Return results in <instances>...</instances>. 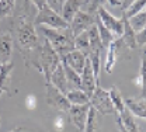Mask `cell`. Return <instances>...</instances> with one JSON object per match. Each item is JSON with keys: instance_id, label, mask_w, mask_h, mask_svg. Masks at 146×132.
Masks as SVG:
<instances>
[{"instance_id": "cell-9", "label": "cell", "mask_w": 146, "mask_h": 132, "mask_svg": "<svg viewBox=\"0 0 146 132\" xmlns=\"http://www.w3.org/2000/svg\"><path fill=\"white\" fill-rule=\"evenodd\" d=\"M80 77H82V90L90 97L93 94V92L96 90V87L98 86V80L94 76V72H93V68H91L89 58H87L86 65L83 68V72L80 73Z\"/></svg>"}, {"instance_id": "cell-31", "label": "cell", "mask_w": 146, "mask_h": 132, "mask_svg": "<svg viewBox=\"0 0 146 132\" xmlns=\"http://www.w3.org/2000/svg\"><path fill=\"white\" fill-rule=\"evenodd\" d=\"M25 105H27V108H28V110H34V108H35V105H36L35 96H33V94L27 96V98H25Z\"/></svg>"}, {"instance_id": "cell-2", "label": "cell", "mask_w": 146, "mask_h": 132, "mask_svg": "<svg viewBox=\"0 0 146 132\" xmlns=\"http://www.w3.org/2000/svg\"><path fill=\"white\" fill-rule=\"evenodd\" d=\"M59 63H60V56L56 54V51L51 46V44L44 38L42 49H41V56H39V72L44 75L45 82H49L51 75L54 73V70L58 68Z\"/></svg>"}, {"instance_id": "cell-35", "label": "cell", "mask_w": 146, "mask_h": 132, "mask_svg": "<svg viewBox=\"0 0 146 132\" xmlns=\"http://www.w3.org/2000/svg\"><path fill=\"white\" fill-rule=\"evenodd\" d=\"M21 131H23L21 128H16V129H13V131H11V132H21Z\"/></svg>"}, {"instance_id": "cell-27", "label": "cell", "mask_w": 146, "mask_h": 132, "mask_svg": "<svg viewBox=\"0 0 146 132\" xmlns=\"http://www.w3.org/2000/svg\"><path fill=\"white\" fill-rule=\"evenodd\" d=\"M16 9V0H0V20L7 19Z\"/></svg>"}, {"instance_id": "cell-13", "label": "cell", "mask_w": 146, "mask_h": 132, "mask_svg": "<svg viewBox=\"0 0 146 132\" xmlns=\"http://www.w3.org/2000/svg\"><path fill=\"white\" fill-rule=\"evenodd\" d=\"M49 83L54 84L55 87L62 92L63 94H66L70 89H69V84H68V79H66V75H65V70H63V66L62 63L58 65V68L54 70V73L51 75V79H49Z\"/></svg>"}, {"instance_id": "cell-20", "label": "cell", "mask_w": 146, "mask_h": 132, "mask_svg": "<svg viewBox=\"0 0 146 132\" xmlns=\"http://www.w3.org/2000/svg\"><path fill=\"white\" fill-rule=\"evenodd\" d=\"M133 83L141 87V97L146 98V48L142 52V63H141V70H139L138 79L133 80Z\"/></svg>"}, {"instance_id": "cell-25", "label": "cell", "mask_w": 146, "mask_h": 132, "mask_svg": "<svg viewBox=\"0 0 146 132\" xmlns=\"http://www.w3.org/2000/svg\"><path fill=\"white\" fill-rule=\"evenodd\" d=\"M108 94H110L111 101H112V104H114V107H115L117 114H121L125 110V104H124V97L121 96L118 87H117V86H112L108 90Z\"/></svg>"}, {"instance_id": "cell-24", "label": "cell", "mask_w": 146, "mask_h": 132, "mask_svg": "<svg viewBox=\"0 0 146 132\" xmlns=\"http://www.w3.org/2000/svg\"><path fill=\"white\" fill-rule=\"evenodd\" d=\"M74 48L80 52H83L86 56H89L90 52V41H89V33L84 31L74 37Z\"/></svg>"}, {"instance_id": "cell-4", "label": "cell", "mask_w": 146, "mask_h": 132, "mask_svg": "<svg viewBox=\"0 0 146 132\" xmlns=\"http://www.w3.org/2000/svg\"><path fill=\"white\" fill-rule=\"evenodd\" d=\"M90 105L93 108H96V111L103 115H114L117 114L115 107L110 98V94L107 90H104L101 86H97L96 90L93 92V94L90 96Z\"/></svg>"}, {"instance_id": "cell-33", "label": "cell", "mask_w": 146, "mask_h": 132, "mask_svg": "<svg viewBox=\"0 0 146 132\" xmlns=\"http://www.w3.org/2000/svg\"><path fill=\"white\" fill-rule=\"evenodd\" d=\"M133 1H135V0H121V9H122V10H127Z\"/></svg>"}, {"instance_id": "cell-26", "label": "cell", "mask_w": 146, "mask_h": 132, "mask_svg": "<svg viewBox=\"0 0 146 132\" xmlns=\"http://www.w3.org/2000/svg\"><path fill=\"white\" fill-rule=\"evenodd\" d=\"M128 21H129L131 27L135 30V33L141 31L142 28H145V27H146V10H143V11H139L138 14H135V16L129 17V19H128Z\"/></svg>"}, {"instance_id": "cell-12", "label": "cell", "mask_w": 146, "mask_h": 132, "mask_svg": "<svg viewBox=\"0 0 146 132\" xmlns=\"http://www.w3.org/2000/svg\"><path fill=\"white\" fill-rule=\"evenodd\" d=\"M124 104L135 117H139L142 119H146V98H132L128 97L124 98Z\"/></svg>"}, {"instance_id": "cell-32", "label": "cell", "mask_w": 146, "mask_h": 132, "mask_svg": "<svg viewBox=\"0 0 146 132\" xmlns=\"http://www.w3.org/2000/svg\"><path fill=\"white\" fill-rule=\"evenodd\" d=\"M31 3H33V4L35 6L36 9L39 10L41 7H44V6L46 4V0H31Z\"/></svg>"}, {"instance_id": "cell-15", "label": "cell", "mask_w": 146, "mask_h": 132, "mask_svg": "<svg viewBox=\"0 0 146 132\" xmlns=\"http://www.w3.org/2000/svg\"><path fill=\"white\" fill-rule=\"evenodd\" d=\"M87 0H66L63 3V7H62V11H60V16L66 20L68 23H70L72 19L74 17V14L82 10V7L84 6Z\"/></svg>"}, {"instance_id": "cell-11", "label": "cell", "mask_w": 146, "mask_h": 132, "mask_svg": "<svg viewBox=\"0 0 146 132\" xmlns=\"http://www.w3.org/2000/svg\"><path fill=\"white\" fill-rule=\"evenodd\" d=\"M60 60L66 62L68 66H70L74 72H77V73L80 75V73L83 72L84 65H86L87 56H86L83 52H80V51H77V49H73L69 54H66L65 56L60 58Z\"/></svg>"}, {"instance_id": "cell-16", "label": "cell", "mask_w": 146, "mask_h": 132, "mask_svg": "<svg viewBox=\"0 0 146 132\" xmlns=\"http://www.w3.org/2000/svg\"><path fill=\"white\" fill-rule=\"evenodd\" d=\"M13 52V37L9 33L0 35V63L10 62Z\"/></svg>"}, {"instance_id": "cell-34", "label": "cell", "mask_w": 146, "mask_h": 132, "mask_svg": "<svg viewBox=\"0 0 146 132\" xmlns=\"http://www.w3.org/2000/svg\"><path fill=\"white\" fill-rule=\"evenodd\" d=\"M117 115V114H115ZM117 124H118V129H119V132H128L125 128H124V125H122V122H121V119H119V117L117 115Z\"/></svg>"}, {"instance_id": "cell-23", "label": "cell", "mask_w": 146, "mask_h": 132, "mask_svg": "<svg viewBox=\"0 0 146 132\" xmlns=\"http://www.w3.org/2000/svg\"><path fill=\"white\" fill-rule=\"evenodd\" d=\"M66 97L69 100L70 104H74V105H82V104H87L90 103V97L86 94L83 90H69L66 93Z\"/></svg>"}, {"instance_id": "cell-10", "label": "cell", "mask_w": 146, "mask_h": 132, "mask_svg": "<svg viewBox=\"0 0 146 132\" xmlns=\"http://www.w3.org/2000/svg\"><path fill=\"white\" fill-rule=\"evenodd\" d=\"M124 42L121 38H117L114 42H111L108 46H107V55H106V63H104V68H106V72L111 75L112 70H114V66L117 63V58H118V52L121 48H124Z\"/></svg>"}, {"instance_id": "cell-29", "label": "cell", "mask_w": 146, "mask_h": 132, "mask_svg": "<svg viewBox=\"0 0 146 132\" xmlns=\"http://www.w3.org/2000/svg\"><path fill=\"white\" fill-rule=\"evenodd\" d=\"M66 0H46V4L54 10L56 13H59L60 14V11H62V7H63V3H65Z\"/></svg>"}, {"instance_id": "cell-22", "label": "cell", "mask_w": 146, "mask_h": 132, "mask_svg": "<svg viewBox=\"0 0 146 132\" xmlns=\"http://www.w3.org/2000/svg\"><path fill=\"white\" fill-rule=\"evenodd\" d=\"M96 27H97V30H98V35H100V39H101V45H103V48H107L111 42H114L117 38L114 37L111 33H110L108 30L101 24V21L98 20V17L96 16Z\"/></svg>"}, {"instance_id": "cell-36", "label": "cell", "mask_w": 146, "mask_h": 132, "mask_svg": "<svg viewBox=\"0 0 146 132\" xmlns=\"http://www.w3.org/2000/svg\"><path fill=\"white\" fill-rule=\"evenodd\" d=\"M3 93H4V92H3V90H1V89H0V96L3 94Z\"/></svg>"}, {"instance_id": "cell-14", "label": "cell", "mask_w": 146, "mask_h": 132, "mask_svg": "<svg viewBox=\"0 0 146 132\" xmlns=\"http://www.w3.org/2000/svg\"><path fill=\"white\" fill-rule=\"evenodd\" d=\"M121 19L124 21V31H122V35L119 38L122 39V42H124V45L127 48H129V49H136L138 48V45H136V33L131 27V24H129V21H128L124 11H122V17Z\"/></svg>"}, {"instance_id": "cell-28", "label": "cell", "mask_w": 146, "mask_h": 132, "mask_svg": "<svg viewBox=\"0 0 146 132\" xmlns=\"http://www.w3.org/2000/svg\"><path fill=\"white\" fill-rule=\"evenodd\" d=\"M143 10H146V0H135L127 10H122V11L125 13L127 19H129V17H132V16H135L139 11H143Z\"/></svg>"}, {"instance_id": "cell-8", "label": "cell", "mask_w": 146, "mask_h": 132, "mask_svg": "<svg viewBox=\"0 0 146 132\" xmlns=\"http://www.w3.org/2000/svg\"><path fill=\"white\" fill-rule=\"evenodd\" d=\"M89 110H90V103L82 104V105H74V104H72L70 108L66 113L69 115V121L72 122L79 131H82V132H83L84 125H86V119H87Z\"/></svg>"}, {"instance_id": "cell-6", "label": "cell", "mask_w": 146, "mask_h": 132, "mask_svg": "<svg viewBox=\"0 0 146 132\" xmlns=\"http://www.w3.org/2000/svg\"><path fill=\"white\" fill-rule=\"evenodd\" d=\"M97 17L101 21V24H103L115 38H119L122 35V31H124V21H122V19H118V17L112 16L104 6H100V7H98V10H97Z\"/></svg>"}, {"instance_id": "cell-30", "label": "cell", "mask_w": 146, "mask_h": 132, "mask_svg": "<svg viewBox=\"0 0 146 132\" xmlns=\"http://www.w3.org/2000/svg\"><path fill=\"white\" fill-rule=\"evenodd\" d=\"M136 45L138 46H146V27L136 33Z\"/></svg>"}, {"instance_id": "cell-18", "label": "cell", "mask_w": 146, "mask_h": 132, "mask_svg": "<svg viewBox=\"0 0 146 132\" xmlns=\"http://www.w3.org/2000/svg\"><path fill=\"white\" fill-rule=\"evenodd\" d=\"M62 66H63V70H65V75L68 79V84H69V89L70 90H82V77L77 72H74L70 66H68L66 62L60 60Z\"/></svg>"}, {"instance_id": "cell-19", "label": "cell", "mask_w": 146, "mask_h": 132, "mask_svg": "<svg viewBox=\"0 0 146 132\" xmlns=\"http://www.w3.org/2000/svg\"><path fill=\"white\" fill-rule=\"evenodd\" d=\"M117 115L119 117V119H121V122H122L124 128H125L128 132H141L139 131L138 124H136V121H135V115L131 113L127 107H125V110H124L122 113L117 114Z\"/></svg>"}, {"instance_id": "cell-5", "label": "cell", "mask_w": 146, "mask_h": 132, "mask_svg": "<svg viewBox=\"0 0 146 132\" xmlns=\"http://www.w3.org/2000/svg\"><path fill=\"white\" fill-rule=\"evenodd\" d=\"M45 100H46L48 105L54 107V108L62 111V113H68V110L72 105L69 103L66 94L59 92L54 84H51L49 82H45Z\"/></svg>"}, {"instance_id": "cell-7", "label": "cell", "mask_w": 146, "mask_h": 132, "mask_svg": "<svg viewBox=\"0 0 146 132\" xmlns=\"http://www.w3.org/2000/svg\"><path fill=\"white\" fill-rule=\"evenodd\" d=\"M94 23H96V19H94V17H91L90 14H87V13L83 11V10H79V11L74 14V17L72 19V21L69 23V28H70L72 34L76 37V35H79V34L87 31L90 27L94 25Z\"/></svg>"}, {"instance_id": "cell-1", "label": "cell", "mask_w": 146, "mask_h": 132, "mask_svg": "<svg viewBox=\"0 0 146 132\" xmlns=\"http://www.w3.org/2000/svg\"><path fill=\"white\" fill-rule=\"evenodd\" d=\"M35 28L51 44V46L56 51V54L60 58L65 56L73 49H76L74 48V35L72 34L69 27L56 30V28H51L46 25H36Z\"/></svg>"}, {"instance_id": "cell-21", "label": "cell", "mask_w": 146, "mask_h": 132, "mask_svg": "<svg viewBox=\"0 0 146 132\" xmlns=\"http://www.w3.org/2000/svg\"><path fill=\"white\" fill-rule=\"evenodd\" d=\"M100 118L101 115L96 111V108H93L90 105V110L87 114V119H86V125H84V129L83 132H96L100 127Z\"/></svg>"}, {"instance_id": "cell-17", "label": "cell", "mask_w": 146, "mask_h": 132, "mask_svg": "<svg viewBox=\"0 0 146 132\" xmlns=\"http://www.w3.org/2000/svg\"><path fill=\"white\" fill-rule=\"evenodd\" d=\"M14 70V63L6 62V63H0V89L3 92H9V84L11 80V72Z\"/></svg>"}, {"instance_id": "cell-37", "label": "cell", "mask_w": 146, "mask_h": 132, "mask_svg": "<svg viewBox=\"0 0 146 132\" xmlns=\"http://www.w3.org/2000/svg\"><path fill=\"white\" fill-rule=\"evenodd\" d=\"M0 122H1V121H0Z\"/></svg>"}, {"instance_id": "cell-3", "label": "cell", "mask_w": 146, "mask_h": 132, "mask_svg": "<svg viewBox=\"0 0 146 132\" xmlns=\"http://www.w3.org/2000/svg\"><path fill=\"white\" fill-rule=\"evenodd\" d=\"M34 25L35 27L36 25H46V27H51V28L60 30V28H68L69 23L59 13L54 11L48 4H45L44 7H41L36 11V16L34 19Z\"/></svg>"}]
</instances>
